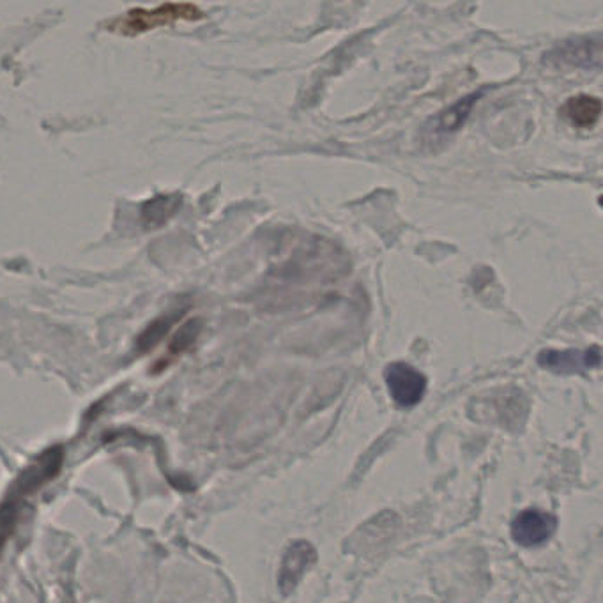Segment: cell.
Segmentation results:
<instances>
[{"mask_svg": "<svg viewBox=\"0 0 603 603\" xmlns=\"http://www.w3.org/2000/svg\"><path fill=\"white\" fill-rule=\"evenodd\" d=\"M317 561V550L313 549L312 543L296 542L283 556L282 566H280V575H278V586L283 595H291L296 589L299 581L303 579L306 570H310Z\"/></svg>", "mask_w": 603, "mask_h": 603, "instance_id": "obj_5", "label": "cell"}, {"mask_svg": "<svg viewBox=\"0 0 603 603\" xmlns=\"http://www.w3.org/2000/svg\"><path fill=\"white\" fill-rule=\"evenodd\" d=\"M561 114L565 115L566 119L575 128L589 130L600 119L602 101L596 96H589V94H577V96H573V98L566 101L563 108H561Z\"/></svg>", "mask_w": 603, "mask_h": 603, "instance_id": "obj_6", "label": "cell"}, {"mask_svg": "<svg viewBox=\"0 0 603 603\" xmlns=\"http://www.w3.org/2000/svg\"><path fill=\"white\" fill-rule=\"evenodd\" d=\"M202 328H204V321L202 319H191V321L183 324L181 329L174 335V338H172V342H170L168 358L165 359V363H168L172 358L181 356L186 351H190L193 344L199 340Z\"/></svg>", "mask_w": 603, "mask_h": 603, "instance_id": "obj_10", "label": "cell"}, {"mask_svg": "<svg viewBox=\"0 0 603 603\" xmlns=\"http://www.w3.org/2000/svg\"><path fill=\"white\" fill-rule=\"evenodd\" d=\"M206 13L190 2H165L158 8H133L105 23V29L121 36H138L177 22H199Z\"/></svg>", "mask_w": 603, "mask_h": 603, "instance_id": "obj_1", "label": "cell"}, {"mask_svg": "<svg viewBox=\"0 0 603 603\" xmlns=\"http://www.w3.org/2000/svg\"><path fill=\"white\" fill-rule=\"evenodd\" d=\"M600 347H591L588 351H542L538 356V365L554 374H584L588 370L600 367Z\"/></svg>", "mask_w": 603, "mask_h": 603, "instance_id": "obj_4", "label": "cell"}, {"mask_svg": "<svg viewBox=\"0 0 603 603\" xmlns=\"http://www.w3.org/2000/svg\"><path fill=\"white\" fill-rule=\"evenodd\" d=\"M384 379L391 398L400 407H414L420 404L427 393V377L421 374L420 370L402 361L388 365Z\"/></svg>", "mask_w": 603, "mask_h": 603, "instance_id": "obj_2", "label": "cell"}, {"mask_svg": "<svg viewBox=\"0 0 603 603\" xmlns=\"http://www.w3.org/2000/svg\"><path fill=\"white\" fill-rule=\"evenodd\" d=\"M181 202L183 200L179 195H160V197L147 200L146 204L142 206V220L149 227H161L177 213Z\"/></svg>", "mask_w": 603, "mask_h": 603, "instance_id": "obj_7", "label": "cell"}, {"mask_svg": "<svg viewBox=\"0 0 603 603\" xmlns=\"http://www.w3.org/2000/svg\"><path fill=\"white\" fill-rule=\"evenodd\" d=\"M184 310H174V312L163 313L160 319L151 322L142 335L137 338V351H151L153 347L160 344L161 340L170 333L172 326L183 317Z\"/></svg>", "mask_w": 603, "mask_h": 603, "instance_id": "obj_8", "label": "cell"}, {"mask_svg": "<svg viewBox=\"0 0 603 603\" xmlns=\"http://www.w3.org/2000/svg\"><path fill=\"white\" fill-rule=\"evenodd\" d=\"M558 529V519L542 510H524L512 522L513 542L522 547H540L549 542Z\"/></svg>", "mask_w": 603, "mask_h": 603, "instance_id": "obj_3", "label": "cell"}, {"mask_svg": "<svg viewBox=\"0 0 603 603\" xmlns=\"http://www.w3.org/2000/svg\"><path fill=\"white\" fill-rule=\"evenodd\" d=\"M481 92L478 94H471L464 100L457 101L455 105H451L448 110H444L441 114L437 115L436 119V131L439 133H451V131H457L462 124L466 123L467 117L471 114L476 101L480 100Z\"/></svg>", "mask_w": 603, "mask_h": 603, "instance_id": "obj_9", "label": "cell"}]
</instances>
